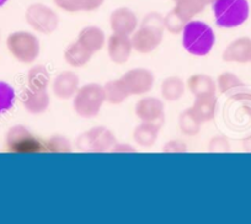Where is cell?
Listing matches in <instances>:
<instances>
[{"mask_svg":"<svg viewBox=\"0 0 251 224\" xmlns=\"http://www.w3.org/2000/svg\"><path fill=\"white\" fill-rule=\"evenodd\" d=\"M212 10L217 25L223 28L239 27L250 15L248 0H216Z\"/></svg>","mask_w":251,"mask_h":224,"instance_id":"cell-2","label":"cell"},{"mask_svg":"<svg viewBox=\"0 0 251 224\" xmlns=\"http://www.w3.org/2000/svg\"><path fill=\"white\" fill-rule=\"evenodd\" d=\"M117 144L116 137L105 127L89 129L78 138V148L83 151L111 150Z\"/></svg>","mask_w":251,"mask_h":224,"instance_id":"cell-7","label":"cell"},{"mask_svg":"<svg viewBox=\"0 0 251 224\" xmlns=\"http://www.w3.org/2000/svg\"><path fill=\"white\" fill-rule=\"evenodd\" d=\"M103 91H105L106 100L110 103H113V105H118V103L123 102L129 96V94L127 93L120 79L106 83V85L103 86Z\"/></svg>","mask_w":251,"mask_h":224,"instance_id":"cell-23","label":"cell"},{"mask_svg":"<svg viewBox=\"0 0 251 224\" xmlns=\"http://www.w3.org/2000/svg\"><path fill=\"white\" fill-rule=\"evenodd\" d=\"M185 94V83L178 76H169L161 83V96L166 101H177Z\"/></svg>","mask_w":251,"mask_h":224,"instance_id":"cell-21","label":"cell"},{"mask_svg":"<svg viewBox=\"0 0 251 224\" xmlns=\"http://www.w3.org/2000/svg\"><path fill=\"white\" fill-rule=\"evenodd\" d=\"M79 89V76L73 72H62L53 81V93L62 100L73 98Z\"/></svg>","mask_w":251,"mask_h":224,"instance_id":"cell-14","label":"cell"},{"mask_svg":"<svg viewBox=\"0 0 251 224\" xmlns=\"http://www.w3.org/2000/svg\"><path fill=\"white\" fill-rule=\"evenodd\" d=\"M159 127L155 124H146V122H142L133 132V138L137 142V144H139L141 147H149L153 146L154 143L158 139V133H159Z\"/></svg>","mask_w":251,"mask_h":224,"instance_id":"cell-20","label":"cell"},{"mask_svg":"<svg viewBox=\"0 0 251 224\" xmlns=\"http://www.w3.org/2000/svg\"><path fill=\"white\" fill-rule=\"evenodd\" d=\"M182 45L190 54L204 57L216 43L213 28L203 21L190 20L182 30Z\"/></svg>","mask_w":251,"mask_h":224,"instance_id":"cell-1","label":"cell"},{"mask_svg":"<svg viewBox=\"0 0 251 224\" xmlns=\"http://www.w3.org/2000/svg\"><path fill=\"white\" fill-rule=\"evenodd\" d=\"M173 1H176V0H173Z\"/></svg>","mask_w":251,"mask_h":224,"instance_id":"cell-40","label":"cell"},{"mask_svg":"<svg viewBox=\"0 0 251 224\" xmlns=\"http://www.w3.org/2000/svg\"><path fill=\"white\" fill-rule=\"evenodd\" d=\"M187 147L182 141H170L166 146H164L165 153H185Z\"/></svg>","mask_w":251,"mask_h":224,"instance_id":"cell-33","label":"cell"},{"mask_svg":"<svg viewBox=\"0 0 251 224\" xmlns=\"http://www.w3.org/2000/svg\"><path fill=\"white\" fill-rule=\"evenodd\" d=\"M105 101L103 86L91 83L78 89L74 95L73 106L76 114L85 119H91L100 112Z\"/></svg>","mask_w":251,"mask_h":224,"instance_id":"cell-3","label":"cell"},{"mask_svg":"<svg viewBox=\"0 0 251 224\" xmlns=\"http://www.w3.org/2000/svg\"><path fill=\"white\" fill-rule=\"evenodd\" d=\"M6 150L14 154H32L45 151V143L24 126H14L6 133Z\"/></svg>","mask_w":251,"mask_h":224,"instance_id":"cell-5","label":"cell"},{"mask_svg":"<svg viewBox=\"0 0 251 224\" xmlns=\"http://www.w3.org/2000/svg\"><path fill=\"white\" fill-rule=\"evenodd\" d=\"M217 84H218V88L221 90V93H226V91H230L233 89L243 86V83H241L240 79L235 74L230 73V72H224V73H222L218 76Z\"/></svg>","mask_w":251,"mask_h":224,"instance_id":"cell-28","label":"cell"},{"mask_svg":"<svg viewBox=\"0 0 251 224\" xmlns=\"http://www.w3.org/2000/svg\"><path fill=\"white\" fill-rule=\"evenodd\" d=\"M45 148L50 153H69L71 151V146H69L68 141L62 137H53V138L46 141Z\"/></svg>","mask_w":251,"mask_h":224,"instance_id":"cell-29","label":"cell"},{"mask_svg":"<svg viewBox=\"0 0 251 224\" xmlns=\"http://www.w3.org/2000/svg\"><path fill=\"white\" fill-rule=\"evenodd\" d=\"M110 25L113 33L129 36L138 27V19L131 9L118 8L111 14Z\"/></svg>","mask_w":251,"mask_h":224,"instance_id":"cell-12","label":"cell"},{"mask_svg":"<svg viewBox=\"0 0 251 224\" xmlns=\"http://www.w3.org/2000/svg\"><path fill=\"white\" fill-rule=\"evenodd\" d=\"M15 101V90L10 84L0 81V115L10 110Z\"/></svg>","mask_w":251,"mask_h":224,"instance_id":"cell-27","label":"cell"},{"mask_svg":"<svg viewBox=\"0 0 251 224\" xmlns=\"http://www.w3.org/2000/svg\"><path fill=\"white\" fill-rule=\"evenodd\" d=\"M8 1H9V0H0V8L5 5V4L8 3Z\"/></svg>","mask_w":251,"mask_h":224,"instance_id":"cell-38","label":"cell"},{"mask_svg":"<svg viewBox=\"0 0 251 224\" xmlns=\"http://www.w3.org/2000/svg\"><path fill=\"white\" fill-rule=\"evenodd\" d=\"M59 9L68 13H76L83 10V0H53Z\"/></svg>","mask_w":251,"mask_h":224,"instance_id":"cell-32","label":"cell"},{"mask_svg":"<svg viewBox=\"0 0 251 224\" xmlns=\"http://www.w3.org/2000/svg\"><path fill=\"white\" fill-rule=\"evenodd\" d=\"M175 10L185 19L186 21L192 20V18L204 10L206 1L204 0H176Z\"/></svg>","mask_w":251,"mask_h":224,"instance_id":"cell-22","label":"cell"},{"mask_svg":"<svg viewBox=\"0 0 251 224\" xmlns=\"http://www.w3.org/2000/svg\"><path fill=\"white\" fill-rule=\"evenodd\" d=\"M131 40L132 46L137 52L147 54V53L153 52L160 45L163 40V31L155 30L148 26H141L139 30L134 31Z\"/></svg>","mask_w":251,"mask_h":224,"instance_id":"cell-10","label":"cell"},{"mask_svg":"<svg viewBox=\"0 0 251 224\" xmlns=\"http://www.w3.org/2000/svg\"><path fill=\"white\" fill-rule=\"evenodd\" d=\"M178 126H180L181 132L186 136H196L199 134L200 128H201V122L195 117V115L192 114L191 108H187L180 115V119H178Z\"/></svg>","mask_w":251,"mask_h":224,"instance_id":"cell-24","label":"cell"},{"mask_svg":"<svg viewBox=\"0 0 251 224\" xmlns=\"http://www.w3.org/2000/svg\"><path fill=\"white\" fill-rule=\"evenodd\" d=\"M105 0H83V10L93 11L100 8Z\"/></svg>","mask_w":251,"mask_h":224,"instance_id":"cell-34","label":"cell"},{"mask_svg":"<svg viewBox=\"0 0 251 224\" xmlns=\"http://www.w3.org/2000/svg\"><path fill=\"white\" fill-rule=\"evenodd\" d=\"M136 114L142 122L161 128L164 124V103L156 98H144L137 103Z\"/></svg>","mask_w":251,"mask_h":224,"instance_id":"cell-9","label":"cell"},{"mask_svg":"<svg viewBox=\"0 0 251 224\" xmlns=\"http://www.w3.org/2000/svg\"><path fill=\"white\" fill-rule=\"evenodd\" d=\"M187 88L196 98L214 95L217 85L213 79L207 74H195L187 80Z\"/></svg>","mask_w":251,"mask_h":224,"instance_id":"cell-16","label":"cell"},{"mask_svg":"<svg viewBox=\"0 0 251 224\" xmlns=\"http://www.w3.org/2000/svg\"><path fill=\"white\" fill-rule=\"evenodd\" d=\"M0 41H1V30H0Z\"/></svg>","mask_w":251,"mask_h":224,"instance_id":"cell-39","label":"cell"},{"mask_svg":"<svg viewBox=\"0 0 251 224\" xmlns=\"http://www.w3.org/2000/svg\"><path fill=\"white\" fill-rule=\"evenodd\" d=\"M25 19L33 30L43 35L53 33L59 25V18L55 11L41 3L31 4L26 10Z\"/></svg>","mask_w":251,"mask_h":224,"instance_id":"cell-6","label":"cell"},{"mask_svg":"<svg viewBox=\"0 0 251 224\" xmlns=\"http://www.w3.org/2000/svg\"><path fill=\"white\" fill-rule=\"evenodd\" d=\"M120 80L129 95H143L153 88L154 76L148 69L134 68L121 76Z\"/></svg>","mask_w":251,"mask_h":224,"instance_id":"cell-8","label":"cell"},{"mask_svg":"<svg viewBox=\"0 0 251 224\" xmlns=\"http://www.w3.org/2000/svg\"><path fill=\"white\" fill-rule=\"evenodd\" d=\"M132 50V40L128 35H120V33H113L108 38L107 50L111 61L116 64H123L128 61L131 57Z\"/></svg>","mask_w":251,"mask_h":224,"instance_id":"cell-13","label":"cell"},{"mask_svg":"<svg viewBox=\"0 0 251 224\" xmlns=\"http://www.w3.org/2000/svg\"><path fill=\"white\" fill-rule=\"evenodd\" d=\"M112 151H117V153H133L134 149L132 148L131 146H125V144H121V146H117L116 144L115 147H113L112 149H111Z\"/></svg>","mask_w":251,"mask_h":224,"instance_id":"cell-35","label":"cell"},{"mask_svg":"<svg viewBox=\"0 0 251 224\" xmlns=\"http://www.w3.org/2000/svg\"><path fill=\"white\" fill-rule=\"evenodd\" d=\"M21 101L28 112L35 115L42 114L50 105V96H48L46 89L38 90V89L27 88L24 90L23 95H21Z\"/></svg>","mask_w":251,"mask_h":224,"instance_id":"cell-15","label":"cell"},{"mask_svg":"<svg viewBox=\"0 0 251 224\" xmlns=\"http://www.w3.org/2000/svg\"><path fill=\"white\" fill-rule=\"evenodd\" d=\"M91 55H93V52H90L79 41L71 43L64 50V59L69 66L74 67V68H80V67L89 63Z\"/></svg>","mask_w":251,"mask_h":224,"instance_id":"cell-18","label":"cell"},{"mask_svg":"<svg viewBox=\"0 0 251 224\" xmlns=\"http://www.w3.org/2000/svg\"><path fill=\"white\" fill-rule=\"evenodd\" d=\"M222 58L226 63L245 64L251 62V38L239 37L231 41L223 50Z\"/></svg>","mask_w":251,"mask_h":224,"instance_id":"cell-11","label":"cell"},{"mask_svg":"<svg viewBox=\"0 0 251 224\" xmlns=\"http://www.w3.org/2000/svg\"><path fill=\"white\" fill-rule=\"evenodd\" d=\"M79 42L85 46L90 52H98L105 46V33L96 26H86L79 33Z\"/></svg>","mask_w":251,"mask_h":224,"instance_id":"cell-19","label":"cell"},{"mask_svg":"<svg viewBox=\"0 0 251 224\" xmlns=\"http://www.w3.org/2000/svg\"><path fill=\"white\" fill-rule=\"evenodd\" d=\"M28 88L38 89V90H45L47 89L50 83V75L48 71L43 66H35L30 69L27 75Z\"/></svg>","mask_w":251,"mask_h":224,"instance_id":"cell-25","label":"cell"},{"mask_svg":"<svg viewBox=\"0 0 251 224\" xmlns=\"http://www.w3.org/2000/svg\"><path fill=\"white\" fill-rule=\"evenodd\" d=\"M243 149L246 153H251V134L243 139Z\"/></svg>","mask_w":251,"mask_h":224,"instance_id":"cell-36","label":"cell"},{"mask_svg":"<svg viewBox=\"0 0 251 224\" xmlns=\"http://www.w3.org/2000/svg\"><path fill=\"white\" fill-rule=\"evenodd\" d=\"M6 47L14 58L21 63H32L40 54V41L27 31L10 33L6 38Z\"/></svg>","mask_w":251,"mask_h":224,"instance_id":"cell-4","label":"cell"},{"mask_svg":"<svg viewBox=\"0 0 251 224\" xmlns=\"http://www.w3.org/2000/svg\"><path fill=\"white\" fill-rule=\"evenodd\" d=\"M204 1H206V5H212L216 0H204Z\"/></svg>","mask_w":251,"mask_h":224,"instance_id":"cell-37","label":"cell"},{"mask_svg":"<svg viewBox=\"0 0 251 224\" xmlns=\"http://www.w3.org/2000/svg\"><path fill=\"white\" fill-rule=\"evenodd\" d=\"M142 26H148L155 30L164 31V18L159 13H149L148 15L144 16Z\"/></svg>","mask_w":251,"mask_h":224,"instance_id":"cell-31","label":"cell"},{"mask_svg":"<svg viewBox=\"0 0 251 224\" xmlns=\"http://www.w3.org/2000/svg\"><path fill=\"white\" fill-rule=\"evenodd\" d=\"M208 148L209 151H213V153H226L230 150V143L226 137L217 136L211 139Z\"/></svg>","mask_w":251,"mask_h":224,"instance_id":"cell-30","label":"cell"},{"mask_svg":"<svg viewBox=\"0 0 251 224\" xmlns=\"http://www.w3.org/2000/svg\"><path fill=\"white\" fill-rule=\"evenodd\" d=\"M191 108L192 114L195 115L200 122H208L216 116L217 111V99L216 96H202L197 98Z\"/></svg>","mask_w":251,"mask_h":224,"instance_id":"cell-17","label":"cell"},{"mask_svg":"<svg viewBox=\"0 0 251 224\" xmlns=\"http://www.w3.org/2000/svg\"><path fill=\"white\" fill-rule=\"evenodd\" d=\"M186 24H187V21L175 9L169 11L165 15V18H164V28H166L173 35H177V33L182 32Z\"/></svg>","mask_w":251,"mask_h":224,"instance_id":"cell-26","label":"cell"}]
</instances>
